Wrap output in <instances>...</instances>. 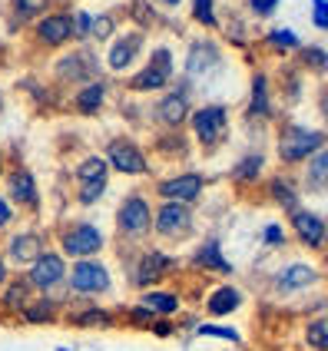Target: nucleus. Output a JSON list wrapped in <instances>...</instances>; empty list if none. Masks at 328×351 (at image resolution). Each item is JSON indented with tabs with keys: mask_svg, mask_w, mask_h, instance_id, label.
I'll use <instances>...</instances> for the list:
<instances>
[{
	"mask_svg": "<svg viewBox=\"0 0 328 351\" xmlns=\"http://www.w3.org/2000/svg\"><path fill=\"white\" fill-rule=\"evenodd\" d=\"M315 278H318V272H315L312 265H289L285 272H279L275 285H279L282 292H295V289H309Z\"/></svg>",
	"mask_w": 328,
	"mask_h": 351,
	"instance_id": "obj_17",
	"label": "nucleus"
},
{
	"mask_svg": "<svg viewBox=\"0 0 328 351\" xmlns=\"http://www.w3.org/2000/svg\"><path fill=\"white\" fill-rule=\"evenodd\" d=\"M259 169H262V159H259V156H249V159H242V162L235 166L232 179H239V182H242V179H255V176H259Z\"/></svg>",
	"mask_w": 328,
	"mask_h": 351,
	"instance_id": "obj_33",
	"label": "nucleus"
},
{
	"mask_svg": "<svg viewBox=\"0 0 328 351\" xmlns=\"http://www.w3.org/2000/svg\"><path fill=\"white\" fill-rule=\"evenodd\" d=\"M143 308L150 315H173L179 312V298L169 292H146L143 295Z\"/></svg>",
	"mask_w": 328,
	"mask_h": 351,
	"instance_id": "obj_24",
	"label": "nucleus"
},
{
	"mask_svg": "<svg viewBox=\"0 0 328 351\" xmlns=\"http://www.w3.org/2000/svg\"><path fill=\"white\" fill-rule=\"evenodd\" d=\"M139 47H143V34H126L123 40H116L113 50H110V66H113V70H126L136 60Z\"/></svg>",
	"mask_w": 328,
	"mask_h": 351,
	"instance_id": "obj_16",
	"label": "nucleus"
},
{
	"mask_svg": "<svg viewBox=\"0 0 328 351\" xmlns=\"http://www.w3.org/2000/svg\"><path fill=\"white\" fill-rule=\"evenodd\" d=\"M7 193L17 206H27V209H37L40 202V193H37V179L30 169H14L7 176Z\"/></svg>",
	"mask_w": 328,
	"mask_h": 351,
	"instance_id": "obj_11",
	"label": "nucleus"
},
{
	"mask_svg": "<svg viewBox=\"0 0 328 351\" xmlns=\"http://www.w3.org/2000/svg\"><path fill=\"white\" fill-rule=\"evenodd\" d=\"M0 110H3V93H0Z\"/></svg>",
	"mask_w": 328,
	"mask_h": 351,
	"instance_id": "obj_48",
	"label": "nucleus"
},
{
	"mask_svg": "<svg viewBox=\"0 0 328 351\" xmlns=\"http://www.w3.org/2000/svg\"><path fill=\"white\" fill-rule=\"evenodd\" d=\"M193 17L202 27H215V14H213V0H193Z\"/></svg>",
	"mask_w": 328,
	"mask_h": 351,
	"instance_id": "obj_35",
	"label": "nucleus"
},
{
	"mask_svg": "<svg viewBox=\"0 0 328 351\" xmlns=\"http://www.w3.org/2000/svg\"><path fill=\"white\" fill-rule=\"evenodd\" d=\"M266 242H269V245H282V242H285V232H282L279 226H269V229H266Z\"/></svg>",
	"mask_w": 328,
	"mask_h": 351,
	"instance_id": "obj_42",
	"label": "nucleus"
},
{
	"mask_svg": "<svg viewBox=\"0 0 328 351\" xmlns=\"http://www.w3.org/2000/svg\"><path fill=\"white\" fill-rule=\"evenodd\" d=\"M226 130H229V117H226L222 106H202V110L193 113V133L199 143L219 146L222 136H226Z\"/></svg>",
	"mask_w": 328,
	"mask_h": 351,
	"instance_id": "obj_5",
	"label": "nucleus"
},
{
	"mask_svg": "<svg viewBox=\"0 0 328 351\" xmlns=\"http://www.w3.org/2000/svg\"><path fill=\"white\" fill-rule=\"evenodd\" d=\"M322 133L315 130H305V126H285L282 136H279V156L282 162H302L305 156L318 153L322 149Z\"/></svg>",
	"mask_w": 328,
	"mask_h": 351,
	"instance_id": "obj_1",
	"label": "nucleus"
},
{
	"mask_svg": "<svg viewBox=\"0 0 328 351\" xmlns=\"http://www.w3.org/2000/svg\"><path fill=\"white\" fill-rule=\"evenodd\" d=\"M202 176L196 173H183V176H173V179H166V182H159V195L166 199V202H179V206H186V202H196L199 195H202Z\"/></svg>",
	"mask_w": 328,
	"mask_h": 351,
	"instance_id": "obj_9",
	"label": "nucleus"
},
{
	"mask_svg": "<svg viewBox=\"0 0 328 351\" xmlns=\"http://www.w3.org/2000/svg\"><path fill=\"white\" fill-rule=\"evenodd\" d=\"M103 99H106V86H103V83H90L86 90L77 93V110L83 117H93L99 106H103Z\"/></svg>",
	"mask_w": 328,
	"mask_h": 351,
	"instance_id": "obj_23",
	"label": "nucleus"
},
{
	"mask_svg": "<svg viewBox=\"0 0 328 351\" xmlns=\"http://www.w3.org/2000/svg\"><path fill=\"white\" fill-rule=\"evenodd\" d=\"M199 269H215V272H232V265L222 258V249H219V242H206L193 258Z\"/></svg>",
	"mask_w": 328,
	"mask_h": 351,
	"instance_id": "obj_22",
	"label": "nucleus"
},
{
	"mask_svg": "<svg viewBox=\"0 0 328 351\" xmlns=\"http://www.w3.org/2000/svg\"><path fill=\"white\" fill-rule=\"evenodd\" d=\"M156 117L163 119L166 126H179L183 119L189 117V103H186V93H169L156 106Z\"/></svg>",
	"mask_w": 328,
	"mask_h": 351,
	"instance_id": "obj_18",
	"label": "nucleus"
},
{
	"mask_svg": "<svg viewBox=\"0 0 328 351\" xmlns=\"http://www.w3.org/2000/svg\"><path fill=\"white\" fill-rule=\"evenodd\" d=\"M196 332H199V335H206V338H222V341H239V332H232V328H222V325H199Z\"/></svg>",
	"mask_w": 328,
	"mask_h": 351,
	"instance_id": "obj_37",
	"label": "nucleus"
},
{
	"mask_svg": "<svg viewBox=\"0 0 328 351\" xmlns=\"http://www.w3.org/2000/svg\"><path fill=\"white\" fill-rule=\"evenodd\" d=\"M63 275H67V262H63V255L43 252L37 262L30 265V278H27V282H30L34 289H43V292H47V289H54V285L63 282Z\"/></svg>",
	"mask_w": 328,
	"mask_h": 351,
	"instance_id": "obj_8",
	"label": "nucleus"
},
{
	"mask_svg": "<svg viewBox=\"0 0 328 351\" xmlns=\"http://www.w3.org/2000/svg\"><path fill=\"white\" fill-rule=\"evenodd\" d=\"M309 189H328V153H318L309 162Z\"/></svg>",
	"mask_w": 328,
	"mask_h": 351,
	"instance_id": "obj_27",
	"label": "nucleus"
},
{
	"mask_svg": "<svg viewBox=\"0 0 328 351\" xmlns=\"http://www.w3.org/2000/svg\"><path fill=\"white\" fill-rule=\"evenodd\" d=\"M249 7L259 14V17H266V14H272V10L279 7V0H249Z\"/></svg>",
	"mask_w": 328,
	"mask_h": 351,
	"instance_id": "obj_41",
	"label": "nucleus"
},
{
	"mask_svg": "<svg viewBox=\"0 0 328 351\" xmlns=\"http://www.w3.org/2000/svg\"><path fill=\"white\" fill-rule=\"evenodd\" d=\"M213 63H219V50H215L213 43H193V50H189V73L199 77V73H206Z\"/></svg>",
	"mask_w": 328,
	"mask_h": 351,
	"instance_id": "obj_20",
	"label": "nucleus"
},
{
	"mask_svg": "<svg viewBox=\"0 0 328 351\" xmlns=\"http://www.w3.org/2000/svg\"><path fill=\"white\" fill-rule=\"evenodd\" d=\"M90 34L97 40H103V37H110L113 34V20L110 17H99V20H93V27H90Z\"/></svg>",
	"mask_w": 328,
	"mask_h": 351,
	"instance_id": "obj_40",
	"label": "nucleus"
},
{
	"mask_svg": "<svg viewBox=\"0 0 328 351\" xmlns=\"http://www.w3.org/2000/svg\"><path fill=\"white\" fill-rule=\"evenodd\" d=\"M318 110H322V117L328 119V86H322V97H318Z\"/></svg>",
	"mask_w": 328,
	"mask_h": 351,
	"instance_id": "obj_44",
	"label": "nucleus"
},
{
	"mask_svg": "<svg viewBox=\"0 0 328 351\" xmlns=\"http://www.w3.org/2000/svg\"><path fill=\"white\" fill-rule=\"evenodd\" d=\"M269 43L272 47H282V50H295V47H298V37H295L292 30H272Z\"/></svg>",
	"mask_w": 328,
	"mask_h": 351,
	"instance_id": "obj_38",
	"label": "nucleus"
},
{
	"mask_svg": "<svg viewBox=\"0 0 328 351\" xmlns=\"http://www.w3.org/2000/svg\"><path fill=\"white\" fill-rule=\"evenodd\" d=\"M77 179L80 182H97V179H106V159H99V156L83 159V162H80V169H77Z\"/></svg>",
	"mask_w": 328,
	"mask_h": 351,
	"instance_id": "obj_28",
	"label": "nucleus"
},
{
	"mask_svg": "<svg viewBox=\"0 0 328 351\" xmlns=\"http://www.w3.org/2000/svg\"><path fill=\"white\" fill-rule=\"evenodd\" d=\"M37 37L47 43V47H60L73 37V17L70 14H50L37 23Z\"/></svg>",
	"mask_w": 328,
	"mask_h": 351,
	"instance_id": "obj_14",
	"label": "nucleus"
},
{
	"mask_svg": "<svg viewBox=\"0 0 328 351\" xmlns=\"http://www.w3.org/2000/svg\"><path fill=\"white\" fill-rule=\"evenodd\" d=\"M23 318L27 322H54V302L50 298H40V302H30L27 308H23Z\"/></svg>",
	"mask_w": 328,
	"mask_h": 351,
	"instance_id": "obj_29",
	"label": "nucleus"
},
{
	"mask_svg": "<svg viewBox=\"0 0 328 351\" xmlns=\"http://www.w3.org/2000/svg\"><path fill=\"white\" fill-rule=\"evenodd\" d=\"M10 219H14V209H10V202L0 195V229H3V226H10Z\"/></svg>",
	"mask_w": 328,
	"mask_h": 351,
	"instance_id": "obj_43",
	"label": "nucleus"
},
{
	"mask_svg": "<svg viewBox=\"0 0 328 351\" xmlns=\"http://www.w3.org/2000/svg\"><path fill=\"white\" fill-rule=\"evenodd\" d=\"M302 60H305V66H309V70H315V73H328V53H325V50L309 47V50H302Z\"/></svg>",
	"mask_w": 328,
	"mask_h": 351,
	"instance_id": "obj_31",
	"label": "nucleus"
},
{
	"mask_svg": "<svg viewBox=\"0 0 328 351\" xmlns=\"http://www.w3.org/2000/svg\"><path fill=\"white\" fill-rule=\"evenodd\" d=\"M106 156H110V162H113V169H119V173H126V176H143L146 173V159H143V153L136 149L130 139H116V143H110Z\"/></svg>",
	"mask_w": 328,
	"mask_h": 351,
	"instance_id": "obj_10",
	"label": "nucleus"
},
{
	"mask_svg": "<svg viewBox=\"0 0 328 351\" xmlns=\"http://www.w3.org/2000/svg\"><path fill=\"white\" fill-rule=\"evenodd\" d=\"M239 305H242V292H239V289H232V285L215 289V292L209 295V302H206L209 315H229V312H235Z\"/></svg>",
	"mask_w": 328,
	"mask_h": 351,
	"instance_id": "obj_19",
	"label": "nucleus"
},
{
	"mask_svg": "<svg viewBox=\"0 0 328 351\" xmlns=\"http://www.w3.org/2000/svg\"><path fill=\"white\" fill-rule=\"evenodd\" d=\"M70 289L80 295H103L110 289V272L97 258H80L70 269Z\"/></svg>",
	"mask_w": 328,
	"mask_h": 351,
	"instance_id": "obj_3",
	"label": "nucleus"
},
{
	"mask_svg": "<svg viewBox=\"0 0 328 351\" xmlns=\"http://www.w3.org/2000/svg\"><path fill=\"white\" fill-rule=\"evenodd\" d=\"M70 322H73V325H99V328H110V315L103 312V308H86V312H80V315H70Z\"/></svg>",
	"mask_w": 328,
	"mask_h": 351,
	"instance_id": "obj_30",
	"label": "nucleus"
},
{
	"mask_svg": "<svg viewBox=\"0 0 328 351\" xmlns=\"http://www.w3.org/2000/svg\"><path fill=\"white\" fill-rule=\"evenodd\" d=\"M163 3H169V7H176V3H179V0H163Z\"/></svg>",
	"mask_w": 328,
	"mask_h": 351,
	"instance_id": "obj_46",
	"label": "nucleus"
},
{
	"mask_svg": "<svg viewBox=\"0 0 328 351\" xmlns=\"http://www.w3.org/2000/svg\"><path fill=\"white\" fill-rule=\"evenodd\" d=\"M116 226L126 239H143L153 226V213H150V202L143 195H126L119 213H116Z\"/></svg>",
	"mask_w": 328,
	"mask_h": 351,
	"instance_id": "obj_2",
	"label": "nucleus"
},
{
	"mask_svg": "<svg viewBox=\"0 0 328 351\" xmlns=\"http://www.w3.org/2000/svg\"><path fill=\"white\" fill-rule=\"evenodd\" d=\"M106 189V179H97V182H80V202L83 206H93Z\"/></svg>",
	"mask_w": 328,
	"mask_h": 351,
	"instance_id": "obj_32",
	"label": "nucleus"
},
{
	"mask_svg": "<svg viewBox=\"0 0 328 351\" xmlns=\"http://www.w3.org/2000/svg\"><path fill=\"white\" fill-rule=\"evenodd\" d=\"M0 176H3V156H0Z\"/></svg>",
	"mask_w": 328,
	"mask_h": 351,
	"instance_id": "obj_47",
	"label": "nucleus"
},
{
	"mask_svg": "<svg viewBox=\"0 0 328 351\" xmlns=\"http://www.w3.org/2000/svg\"><path fill=\"white\" fill-rule=\"evenodd\" d=\"M176 269V258H169L159 249H150V252L139 258V269H136V285H150V282H159L166 272Z\"/></svg>",
	"mask_w": 328,
	"mask_h": 351,
	"instance_id": "obj_12",
	"label": "nucleus"
},
{
	"mask_svg": "<svg viewBox=\"0 0 328 351\" xmlns=\"http://www.w3.org/2000/svg\"><path fill=\"white\" fill-rule=\"evenodd\" d=\"M0 285H7V262H3V255H0Z\"/></svg>",
	"mask_w": 328,
	"mask_h": 351,
	"instance_id": "obj_45",
	"label": "nucleus"
},
{
	"mask_svg": "<svg viewBox=\"0 0 328 351\" xmlns=\"http://www.w3.org/2000/svg\"><path fill=\"white\" fill-rule=\"evenodd\" d=\"M272 195H275V202H279V206H285V209L295 213V193H292L285 182H279V179H275V182H272Z\"/></svg>",
	"mask_w": 328,
	"mask_h": 351,
	"instance_id": "obj_36",
	"label": "nucleus"
},
{
	"mask_svg": "<svg viewBox=\"0 0 328 351\" xmlns=\"http://www.w3.org/2000/svg\"><path fill=\"white\" fill-rule=\"evenodd\" d=\"M60 242H63V252L70 258H90V255H97L103 249V232L90 222H77L63 232Z\"/></svg>",
	"mask_w": 328,
	"mask_h": 351,
	"instance_id": "obj_4",
	"label": "nucleus"
},
{
	"mask_svg": "<svg viewBox=\"0 0 328 351\" xmlns=\"http://www.w3.org/2000/svg\"><path fill=\"white\" fill-rule=\"evenodd\" d=\"M60 351H67V348H60Z\"/></svg>",
	"mask_w": 328,
	"mask_h": 351,
	"instance_id": "obj_49",
	"label": "nucleus"
},
{
	"mask_svg": "<svg viewBox=\"0 0 328 351\" xmlns=\"http://www.w3.org/2000/svg\"><path fill=\"white\" fill-rule=\"evenodd\" d=\"M312 20H315V27H322V30H328V0H312Z\"/></svg>",
	"mask_w": 328,
	"mask_h": 351,
	"instance_id": "obj_39",
	"label": "nucleus"
},
{
	"mask_svg": "<svg viewBox=\"0 0 328 351\" xmlns=\"http://www.w3.org/2000/svg\"><path fill=\"white\" fill-rule=\"evenodd\" d=\"M153 229L163 239H186V235L193 232V215H189V209L186 206H179V202H166L159 213H156V222Z\"/></svg>",
	"mask_w": 328,
	"mask_h": 351,
	"instance_id": "obj_6",
	"label": "nucleus"
},
{
	"mask_svg": "<svg viewBox=\"0 0 328 351\" xmlns=\"http://www.w3.org/2000/svg\"><path fill=\"white\" fill-rule=\"evenodd\" d=\"M30 282L27 278H17V282H10L7 285V292H3V308L7 312H23L27 305H30Z\"/></svg>",
	"mask_w": 328,
	"mask_h": 351,
	"instance_id": "obj_21",
	"label": "nucleus"
},
{
	"mask_svg": "<svg viewBox=\"0 0 328 351\" xmlns=\"http://www.w3.org/2000/svg\"><path fill=\"white\" fill-rule=\"evenodd\" d=\"M169 73H173V53H169L166 47H159V50H153V63H150L143 73H136L130 86H133L136 93L163 90V86L169 83Z\"/></svg>",
	"mask_w": 328,
	"mask_h": 351,
	"instance_id": "obj_7",
	"label": "nucleus"
},
{
	"mask_svg": "<svg viewBox=\"0 0 328 351\" xmlns=\"http://www.w3.org/2000/svg\"><path fill=\"white\" fill-rule=\"evenodd\" d=\"M7 255H10L14 265H34L43 255V239L37 232H17L7 245Z\"/></svg>",
	"mask_w": 328,
	"mask_h": 351,
	"instance_id": "obj_13",
	"label": "nucleus"
},
{
	"mask_svg": "<svg viewBox=\"0 0 328 351\" xmlns=\"http://www.w3.org/2000/svg\"><path fill=\"white\" fill-rule=\"evenodd\" d=\"M292 226H295V235H298L309 249H318V245L325 242V222H322L315 213L295 209V213H292Z\"/></svg>",
	"mask_w": 328,
	"mask_h": 351,
	"instance_id": "obj_15",
	"label": "nucleus"
},
{
	"mask_svg": "<svg viewBox=\"0 0 328 351\" xmlns=\"http://www.w3.org/2000/svg\"><path fill=\"white\" fill-rule=\"evenodd\" d=\"M249 117H269V83H266V77H262V73L252 80Z\"/></svg>",
	"mask_w": 328,
	"mask_h": 351,
	"instance_id": "obj_25",
	"label": "nucleus"
},
{
	"mask_svg": "<svg viewBox=\"0 0 328 351\" xmlns=\"http://www.w3.org/2000/svg\"><path fill=\"white\" fill-rule=\"evenodd\" d=\"M305 345L315 351H328V318H315L305 328Z\"/></svg>",
	"mask_w": 328,
	"mask_h": 351,
	"instance_id": "obj_26",
	"label": "nucleus"
},
{
	"mask_svg": "<svg viewBox=\"0 0 328 351\" xmlns=\"http://www.w3.org/2000/svg\"><path fill=\"white\" fill-rule=\"evenodd\" d=\"M47 7H50V0H14V10L20 17H37Z\"/></svg>",
	"mask_w": 328,
	"mask_h": 351,
	"instance_id": "obj_34",
	"label": "nucleus"
}]
</instances>
